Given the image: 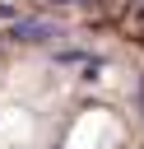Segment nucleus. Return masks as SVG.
<instances>
[{
  "instance_id": "obj_1",
  "label": "nucleus",
  "mask_w": 144,
  "mask_h": 149,
  "mask_svg": "<svg viewBox=\"0 0 144 149\" xmlns=\"http://www.w3.org/2000/svg\"><path fill=\"white\" fill-rule=\"evenodd\" d=\"M5 37L9 42H51V37H60V28L46 23V19H14Z\"/></svg>"
},
{
  "instance_id": "obj_3",
  "label": "nucleus",
  "mask_w": 144,
  "mask_h": 149,
  "mask_svg": "<svg viewBox=\"0 0 144 149\" xmlns=\"http://www.w3.org/2000/svg\"><path fill=\"white\" fill-rule=\"evenodd\" d=\"M0 19H14V5H0Z\"/></svg>"
},
{
  "instance_id": "obj_4",
  "label": "nucleus",
  "mask_w": 144,
  "mask_h": 149,
  "mask_svg": "<svg viewBox=\"0 0 144 149\" xmlns=\"http://www.w3.org/2000/svg\"><path fill=\"white\" fill-rule=\"evenodd\" d=\"M51 5H93V0H51Z\"/></svg>"
},
{
  "instance_id": "obj_5",
  "label": "nucleus",
  "mask_w": 144,
  "mask_h": 149,
  "mask_svg": "<svg viewBox=\"0 0 144 149\" xmlns=\"http://www.w3.org/2000/svg\"><path fill=\"white\" fill-rule=\"evenodd\" d=\"M139 112H144V79H139Z\"/></svg>"
},
{
  "instance_id": "obj_2",
  "label": "nucleus",
  "mask_w": 144,
  "mask_h": 149,
  "mask_svg": "<svg viewBox=\"0 0 144 149\" xmlns=\"http://www.w3.org/2000/svg\"><path fill=\"white\" fill-rule=\"evenodd\" d=\"M56 61H60V65H84V61H93V56L79 51V47H65V51H56Z\"/></svg>"
}]
</instances>
